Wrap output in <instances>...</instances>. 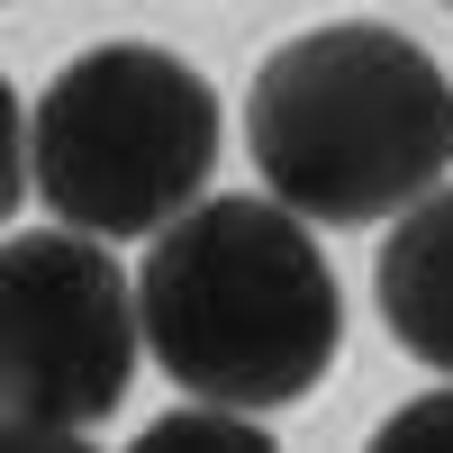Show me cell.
Listing matches in <instances>:
<instances>
[{"mask_svg":"<svg viewBox=\"0 0 453 453\" xmlns=\"http://www.w3.org/2000/svg\"><path fill=\"white\" fill-rule=\"evenodd\" d=\"M36 200L82 236H164L218 173V91L164 46H91L27 100Z\"/></svg>","mask_w":453,"mask_h":453,"instance_id":"3957f363","label":"cell"},{"mask_svg":"<svg viewBox=\"0 0 453 453\" xmlns=\"http://www.w3.org/2000/svg\"><path fill=\"white\" fill-rule=\"evenodd\" d=\"M363 453H453V390H426V399L390 408Z\"/></svg>","mask_w":453,"mask_h":453,"instance_id":"52a82bcc","label":"cell"},{"mask_svg":"<svg viewBox=\"0 0 453 453\" xmlns=\"http://www.w3.org/2000/svg\"><path fill=\"white\" fill-rule=\"evenodd\" d=\"M145 309L82 226H27L0 254V399L27 426H91L127 399Z\"/></svg>","mask_w":453,"mask_h":453,"instance_id":"277c9868","label":"cell"},{"mask_svg":"<svg viewBox=\"0 0 453 453\" xmlns=\"http://www.w3.org/2000/svg\"><path fill=\"white\" fill-rule=\"evenodd\" d=\"M245 145L273 200L326 226L418 209L453 173V82L381 19H326L263 55L245 91Z\"/></svg>","mask_w":453,"mask_h":453,"instance_id":"7a4b0ae2","label":"cell"},{"mask_svg":"<svg viewBox=\"0 0 453 453\" xmlns=\"http://www.w3.org/2000/svg\"><path fill=\"white\" fill-rule=\"evenodd\" d=\"M145 354L209 408H290L345 345L335 273L290 200H200L136 273Z\"/></svg>","mask_w":453,"mask_h":453,"instance_id":"6da1fadb","label":"cell"},{"mask_svg":"<svg viewBox=\"0 0 453 453\" xmlns=\"http://www.w3.org/2000/svg\"><path fill=\"white\" fill-rule=\"evenodd\" d=\"M444 10H453V0H444Z\"/></svg>","mask_w":453,"mask_h":453,"instance_id":"9c48e42d","label":"cell"},{"mask_svg":"<svg viewBox=\"0 0 453 453\" xmlns=\"http://www.w3.org/2000/svg\"><path fill=\"white\" fill-rule=\"evenodd\" d=\"M372 290H381V318L399 345L435 372H453V181H435L418 209L390 218Z\"/></svg>","mask_w":453,"mask_h":453,"instance_id":"5b68a950","label":"cell"},{"mask_svg":"<svg viewBox=\"0 0 453 453\" xmlns=\"http://www.w3.org/2000/svg\"><path fill=\"white\" fill-rule=\"evenodd\" d=\"M10 453H100L82 426H27V418H10Z\"/></svg>","mask_w":453,"mask_h":453,"instance_id":"ba28073f","label":"cell"},{"mask_svg":"<svg viewBox=\"0 0 453 453\" xmlns=\"http://www.w3.org/2000/svg\"><path fill=\"white\" fill-rule=\"evenodd\" d=\"M127 453H281V444H273V426H254V408L191 399V408H173V418H155Z\"/></svg>","mask_w":453,"mask_h":453,"instance_id":"8992f818","label":"cell"}]
</instances>
